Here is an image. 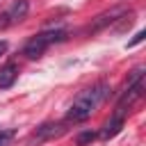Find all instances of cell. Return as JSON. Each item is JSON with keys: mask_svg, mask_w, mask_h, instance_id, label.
Segmentation results:
<instances>
[{"mask_svg": "<svg viewBox=\"0 0 146 146\" xmlns=\"http://www.w3.org/2000/svg\"><path fill=\"white\" fill-rule=\"evenodd\" d=\"M107 96H110V87H107L105 82H98V84H91V87L82 89V91L75 96L73 105L68 107L66 121H73V123L87 121V119L91 116V112H94Z\"/></svg>", "mask_w": 146, "mask_h": 146, "instance_id": "cell-1", "label": "cell"}, {"mask_svg": "<svg viewBox=\"0 0 146 146\" xmlns=\"http://www.w3.org/2000/svg\"><path fill=\"white\" fill-rule=\"evenodd\" d=\"M66 39V30H48V32H41V34H34L25 46H23V55L30 57V59H36L46 52V48L50 43H57V41H64Z\"/></svg>", "mask_w": 146, "mask_h": 146, "instance_id": "cell-2", "label": "cell"}, {"mask_svg": "<svg viewBox=\"0 0 146 146\" xmlns=\"http://www.w3.org/2000/svg\"><path fill=\"white\" fill-rule=\"evenodd\" d=\"M27 11H30V0H14L7 7V11L0 16V27H9L14 23H21L27 16Z\"/></svg>", "mask_w": 146, "mask_h": 146, "instance_id": "cell-3", "label": "cell"}, {"mask_svg": "<svg viewBox=\"0 0 146 146\" xmlns=\"http://www.w3.org/2000/svg\"><path fill=\"white\" fill-rule=\"evenodd\" d=\"M125 112H128V110H121V107H116V110H114L112 119H110V121L103 125V130H100V139H112L114 135H119V130L123 128Z\"/></svg>", "mask_w": 146, "mask_h": 146, "instance_id": "cell-4", "label": "cell"}, {"mask_svg": "<svg viewBox=\"0 0 146 146\" xmlns=\"http://www.w3.org/2000/svg\"><path fill=\"white\" fill-rule=\"evenodd\" d=\"M64 132H66L64 123H43V125H39V128H36V132L32 135V139H36V141H43V139L59 137V135H64Z\"/></svg>", "mask_w": 146, "mask_h": 146, "instance_id": "cell-5", "label": "cell"}, {"mask_svg": "<svg viewBox=\"0 0 146 146\" xmlns=\"http://www.w3.org/2000/svg\"><path fill=\"white\" fill-rule=\"evenodd\" d=\"M123 11H125L123 7H114L112 11H105V14H100V16H98L94 23H89V25H87V32H96V30L105 27L107 23H114L119 16H123Z\"/></svg>", "mask_w": 146, "mask_h": 146, "instance_id": "cell-6", "label": "cell"}, {"mask_svg": "<svg viewBox=\"0 0 146 146\" xmlns=\"http://www.w3.org/2000/svg\"><path fill=\"white\" fill-rule=\"evenodd\" d=\"M18 78V66L14 62H7L0 66V89H9Z\"/></svg>", "mask_w": 146, "mask_h": 146, "instance_id": "cell-7", "label": "cell"}, {"mask_svg": "<svg viewBox=\"0 0 146 146\" xmlns=\"http://www.w3.org/2000/svg\"><path fill=\"white\" fill-rule=\"evenodd\" d=\"M94 137H96L94 132H82V135H78V139H75V141H78V146H84V144L94 141Z\"/></svg>", "mask_w": 146, "mask_h": 146, "instance_id": "cell-8", "label": "cell"}, {"mask_svg": "<svg viewBox=\"0 0 146 146\" xmlns=\"http://www.w3.org/2000/svg\"><path fill=\"white\" fill-rule=\"evenodd\" d=\"M11 137H14V132H11V130H0V146H7Z\"/></svg>", "mask_w": 146, "mask_h": 146, "instance_id": "cell-9", "label": "cell"}, {"mask_svg": "<svg viewBox=\"0 0 146 146\" xmlns=\"http://www.w3.org/2000/svg\"><path fill=\"white\" fill-rule=\"evenodd\" d=\"M144 36H146V32H137V34H135V39H132V41H128V48H135L139 41H144Z\"/></svg>", "mask_w": 146, "mask_h": 146, "instance_id": "cell-10", "label": "cell"}, {"mask_svg": "<svg viewBox=\"0 0 146 146\" xmlns=\"http://www.w3.org/2000/svg\"><path fill=\"white\" fill-rule=\"evenodd\" d=\"M7 48H9V43H7V41H0V57L7 52Z\"/></svg>", "mask_w": 146, "mask_h": 146, "instance_id": "cell-11", "label": "cell"}]
</instances>
